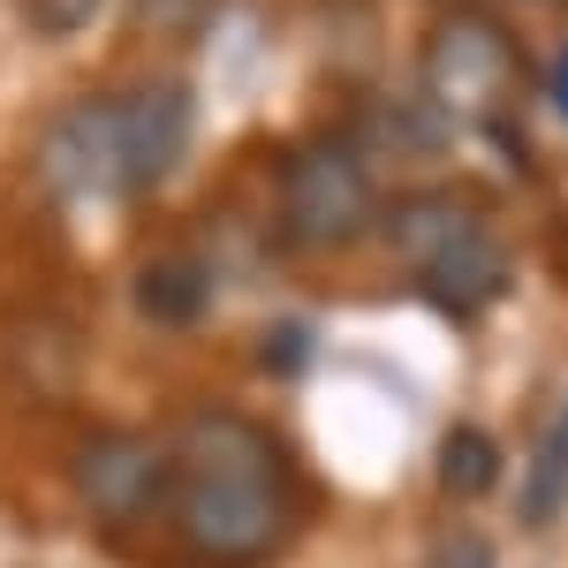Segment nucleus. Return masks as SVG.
Returning <instances> with one entry per match:
<instances>
[{
	"instance_id": "obj_8",
	"label": "nucleus",
	"mask_w": 568,
	"mask_h": 568,
	"mask_svg": "<svg viewBox=\"0 0 568 568\" xmlns=\"http://www.w3.org/2000/svg\"><path fill=\"white\" fill-rule=\"evenodd\" d=\"M205 304H213V273L197 258H152L136 273V311L160 326H190Z\"/></svg>"
},
{
	"instance_id": "obj_4",
	"label": "nucleus",
	"mask_w": 568,
	"mask_h": 568,
	"mask_svg": "<svg viewBox=\"0 0 568 568\" xmlns=\"http://www.w3.org/2000/svg\"><path fill=\"white\" fill-rule=\"evenodd\" d=\"M372 168L349 136H311L281 168V235L296 251H349L372 227Z\"/></svg>"
},
{
	"instance_id": "obj_2",
	"label": "nucleus",
	"mask_w": 568,
	"mask_h": 568,
	"mask_svg": "<svg viewBox=\"0 0 568 568\" xmlns=\"http://www.w3.org/2000/svg\"><path fill=\"white\" fill-rule=\"evenodd\" d=\"M190 144V91L182 84H136L106 99H77L39 144V175L61 197H130L175 175Z\"/></svg>"
},
{
	"instance_id": "obj_9",
	"label": "nucleus",
	"mask_w": 568,
	"mask_h": 568,
	"mask_svg": "<svg viewBox=\"0 0 568 568\" xmlns=\"http://www.w3.org/2000/svg\"><path fill=\"white\" fill-rule=\"evenodd\" d=\"M439 485H447L455 500H478V493H493V485H500V447H493V433H478V425H455V433L439 439Z\"/></svg>"
},
{
	"instance_id": "obj_12",
	"label": "nucleus",
	"mask_w": 568,
	"mask_h": 568,
	"mask_svg": "<svg viewBox=\"0 0 568 568\" xmlns=\"http://www.w3.org/2000/svg\"><path fill=\"white\" fill-rule=\"evenodd\" d=\"M425 568H493V554H485L478 538H447V546H439Z\"/></svg>"
},
{
	"instance_id": "obj_3",
	"label": "nucleus",
	"mask_w": 568,
	"mask_h": 568,
	"mask_svg": "<svg viewBox=\"0 0 568 568\" xmlns=\"http://www.w3.org/2000/svg\"><path fill=\"white\" fill-rule=\"evenodd\" d=\"M387 235H394V258L417 273V288L439 296L447 311H485L508 296V251L493 235L478 197L463 190H409L402 205L387 213Z\"/></svg>"
},
{
	"instance_id": "obj_10",
	"label": "nucleus",
	"mask_w": 568,
	"mask_h": 568,
	"mask_svg": "<svg viewBox=\"0 0 568 568\" xmlns=\"http://www.w3.org/2000/svg\"><path fill=\"white\" fill-rule=\"evenodd\" d=\"M220 0H130V16L144 31H160V39H190V31H205L213 23Z\"/></svg>"
},
{
	"instance_id": "obj_13",
	"label": "nucleus",
	"mask_w": 568,
	"mask_h": 568,
	"mask_svg": "<svg viewBox=\"0 0 568 568\" xmlns=\"http://www.w3.org/2000/svg\"><path fill=\"white\" fill-rule=\"evenodd\" d=\"M554 106L568 114V53H561V69H554Z\"/></svg>"
},
{
	"instance_id": "obj_7",
	"label": "nucleus",
	"mask_w": 568,
	"mask_h": 568,
	"mask_svg": "<svg viewBox=\"0 0 568 568\" xmlns=\"http://www.w3.org/2000/svg\"><path fill=\"white\" fill-rule=\"evenodd\" d=\"M561 508H568V402L546 417V433H538V447H530V463H524V493H516L524 530H554Z\"/></svg>"
},
{
	"instance_id": "obj_11",
	"label": "nucleus",
	"mask_w": 568,
	"mask_h": 568,
	"mask_svg": "<svg viewBox=\"0 0 568 568\" xmlns=\"http://www.w3.org/2000/svg\"><path fill=\"white\" fill-rule=\"evenodd\" d=\"M91 16H99V0H31V23H39L45 39H69V31H84Z\"/></svg>"
},
{
	"instance_id": "obj_6",
	"label": "nucleus",
	"mask_w": 568,
	"mask_h": 568,
	"mask_svg": "<svg viewBox=\"0 0 568 568\" xmlns=\"http://www.w3.org/2000/svg\"><path fill=\"white\" fill-rule=\"evenodd\" d=\"M77 485L106 524H144L160 500H175V455L144 433H91L77 447Z\"/></svg>"
},
{
	"instance_id": "obj_5",
	"label": "nucleus",
	"mask_w": 568,
	"mask_h": 568,
	"mask_svg": "<svg viewBox=\"0 0 568 568\" xmlns=\"http://www.w3.org/2000/svg\"><path fill=\"white\" fill-rule=\"evenodd\" d=\"M516 84H524L516 39L485 8H455L425 39V91H433L439 114H455V122H500Z\"/></svg>"
},
{
	"instance_id": "obj_1",
	"label": "nucleus",
	"mask_w": 568,
	"mask_h": 568,
	"mask_svg": "<svg viewBox=\"0 0 568 568\" xmlns=\"http://www.w3.org/2000/svg\"><path fill=\"white\" fill-rule=\"evenodd\" d=\"M175 455V530L197 561L251 568L281 546L288 530V463L281 439L235 417V409H197L168 439Z\"/></svg>"
}]
</instances>
